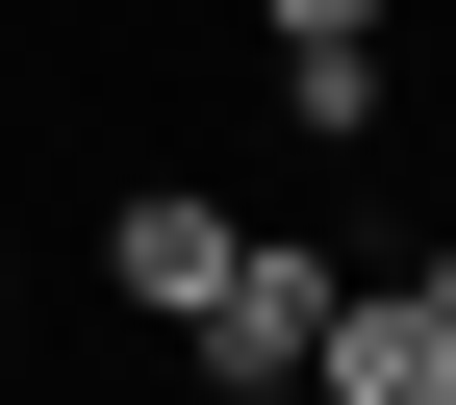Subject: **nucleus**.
Returning a JSON list of instances; mask_svg holds the SVG:
<instances>
[{
    "label": "nucleus",
    "instance_id": "obj_1",
    "mask_svg": "<svg viewBox=\"0 0 456 405\" xmlns=\"http://www.w3.org/2000/svg\"><path fill=\"white\" fill-rule=\"evenodd\" d=\"M305 329H330V254L305 228H228V279L178 304V355H203V405H305Z\"/></svg>",
    "mask_w": 456,
    "mask_h": 405
},
{
    "label": "nucleus",
    "instance_id": "obj_4",
    "mask_svg": "<svg viewBox=\"0 0 456 405\" xmlns=\"http://www.w3.org/2000/svg\"><path fill=\"white\" fill-rule=\"evenodd\" d=\"M380 101H406V77H380V26H305V51H279V127H305V152H355Z\"/></svg>",
    "mask_w": 456,
    "mask_h": 405
},
{
    "label": "nucleus",
    "instance_id": "obj_5",
    "mask_svg": "<svg viewBox=\"0 0 456 405\" xmlns=\"http://www.w3.org/2000/svg\"><path fill=\"white\" fill-rule=\"evenodd\" d=\"M254 26H279V51H305V26H380V0H254Z\"/></svg>",
    "mask_w": 456,
    "mask_h": 405
},
{
    "label": "nucleus",
    "instance_id": "obj_2",
    "mask_svg": "<svg viewBox=\"0 0 456 405\" xmlns=\"http://www.w3.org/2000/svg\"><path fill=\"white\" fill-rule=\"evenodd\" d=\"M305 405H456V329H431V279H330V329H305Z\"/></svg>",
    "mask_w": 456,
    "mask_h": 405
},
{
    "label": "nucleus",
    "instance_id": "obj_3",
    "mask_svg": "<svg viewBox=\"0 0 456 405\" xmlns=\"http://www.w3.org/2000/svg\"><path fill=\"white\" fill-rule=\"evenodd\" d=\"M228 228H254V203H203V178H127V203H102V279H127V304L178 329L203 279H228Z\"/></svg>",
    "mask_w": 456,
    "mask_h": 405
},
{
    "label": "nucleus",
    "instance_id": "obj_7",
    "mask_svg": "<svg viewBox=\"0 0 456 405\" xmlns=\"http://www.w3.org/2000/svg\"><path fill=\"white\" fill-rule=\"evenodd\" d=\"M431 329H456V254H431Z\"/></svg>",
    "mask_w": 456,
    "mask_h": 405
},
{
    "label": "nucleus",
    "instance_id": "obj_6",
    "mask_svg": "<svg viewBox=\"0 0 456 405\" xmlns=\"http://www.w3.org/2000/svg\"><path fill=\"white\" fill-rule=\"evenodd\" d=\"M0 329H26V228H0Z\"/></svg>",
    "mask_w": 456,
    "mask_h": 405
}]
</instances>
